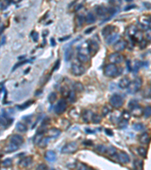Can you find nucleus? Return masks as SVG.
Masks as SVG:
<instances>
[{"mask_svg": "<svg viewBox=\"0 0 151 170\" xmlns=\"http://www.w3.org/2000/svg\"><path fill=\"white\" fill-rule=\"evenodd\" d=\"M73 55V50L72 48H68L65 50V52H64V60L65 61H69L71 60L72 57Z\"/></svg>", "mask_w": 151, "mask_h": 170, "instance_id": "25", "label": "nucleus"}, {"mask_svg": "<svg viewBox=\"0 0 151 170\" xmlns=\"http://www.w3.org/2000/svg\"><path fill=\"white\" fill-rule=\"evenodd\" d=\"M105 133H106L107 135L109 136L113 135V132L112 130L110 129H105Z\"/></svg>", "mask_w": 151, "mask_h": 170, "instance_id": "54", "label": "nucleus"}, {"mask_svg": "<svg viewBox=\"0 0 151 170\" xmlns=\"http://www.w3.org/2000/svg\"><path fill=\"white\" fill-rule=\"evenodd\" d=\"M11 142L13 144L20 146L24 143V138L20 135H13L10 138Z\"/></svg>", "mask_w": 151, "mask_h": 170, "instance_id": "14", "label": "nucleus"}, {"mask_svg": "<svg viewBox=\"0 0 151 170\" xmlns=\"http://www.w3.org/2000/svg\"><path fill=\"white\" fill-rule=\"evenodd\" d=\"M16 129L19 132L24 133V132H26L27 131V126L22 123H18L16 125Z\"/></svg>", "mask_w": 151, "mask_h": 170, "instance_id": "27", "label": "nucleus"}, {"mask_svg": "<svg viewBox=\"0 0 151 170\" xmlns=\"http://www.w3.org/2000/svg\"><path fill=\"white\" fill-rule=\"evenodd\" d=\"M45 159L49 162H55L57 159L56 154L53 150H48V151L45 152Z\"/></svg>", "mask_w": 151, "mask_h": 170, "instance_id": "16", "label": "nucleus"}, {"mask_svg": "<svg viewBox=\"0 0 151 170\" xmlns=\"http://www.w3.org/2000/svg\"><path fill=\"white\" fill-rule=\"evenodd\" d=\"M69 93H70V91H69V89L67 86H63L61 89V94L62 97L68 98Z\"/></svg>", "mask_w": 151, "mask_h": 170, "instance_id": "34", "label": "nucleus"}, {"mask_svg": "<svg viewBox=\"0 0 151 170\" xmlns=\"http://www.w3.org/2000/svg\"><path fill=\"white\" fill-rule=\"evenodd\" d=\"M115 29V26H113V25H107L104 27L102 30V35L103 37H109L110 35H111L113 33V31Z\"/></svg>", "mask_w": 151, "mask_h": 170, "instance_id": "20", "label": "nucleus"}, {"mask_svg": "<svg viewBox=\"0 0 151 170\" xmlns=\"http://www.w3.org/2000/svg\"><path fill=\"white\" fill-rule=\"evenodd\" d=\"M36 170H48V167L47 166L45 165V164H39V165H38L36 167Z\"/></svg>", "mask_w": 151, "mask_h": 170, "instance_id": "51", "label": "nucleus"}, {"mask_svg": "<svg viewBox=\"0 0 151 170\" xmlns=\"http://www.w3.org/2000/svg\"><path fill=\"white\" fill-rule=\"evenodd\" d=\"M130 110L131 115H133L135 117H140V116L143 115L144 113V109L141 106H139L138 104L130 108Z\"/></svg>", "mask_w": 151, "mask_h": 170, "instance_id": "12", "label": "nucleus"}, {"mask_svg": "<svg viewBox=\"0 0 151 170\" xmlns=\"http://www.w3.org/2000/svg\"><path fill=\"white\" fill-rule=\"evenodd\" d=\"M78 149H79V146L77 143L75 142H71L63 146L61 152L64 154H72L77 151Z\"/></svg>", "mask_w": 151, "mask_h": 170, "instance_id": "3", "label": "nucleus"}, {"mask_svg": "<svg viewBox=\"0 0 151 170\" xmlns=\"http://www.w3.org/2000/svg\"><path fill=\"white\" fill-rule=\"evenodd\" d=\"M19 149V146L16 145V144H13V143H11V142L10 144H8V145L5 147V153H12V152H14L16 151V150H18Z\"/></svg>", "mask_w": 151, "mask_h": 170, "instance_id": "22", "label": "nucleus"}, {"mask_svg": "<svg viewBox=\"0 0 151 170\" xmlns=\"http://www.w3.org/2000/svg\"><path fill=\"white\" fill-rule=\"evenodd\" d=\"M47 134L49 135L48 137H49L50 138H57L61 134V131L57 128H51L49 130H47Z\"/></svg>", "mask_w": 151, "mask_h": 170, "instance_id": "13", "label": "nucleus"}, {"mask_svg": "<svg viewBox=\"0 0 151 170\" xmlns=\"http://www.w3.org/2000/svg\"><path fill=\"white\" fill-rule=\"evenodd\" d=\"M88 170H95V169H93V168H92V167H88Z\"/></svg>", "mask_w": 151, "mask_h": 170, "instance_id": "63", "label": "nucleus"}, {"mask_svg": "<svg viewBox=\"0 0 151 170\" xmlns=\"http://www.w3.org/2000/svg\"><path fill=\"white\" fill-rule=\"evenodd\" d=\"M71 71L74 76L79 77L86 72V68L81 64H73L71 66Z\"/></svg>", "mask_w": 151, "mask_h": 170, "instance_id": "7", "label": "nucleus"}, {"mask_svg": "<svg viewBox=\"0 0 151 170\" xmlns=\"http://www.w3.org/2000/svg\"><path fill=\"white\" fill-rule=\"evenodd\" d=\"M131 40L135 41V42H138V43H141V41H143L144 39H143V33H142V31L138 30L137 33L135 34V36L131 39Z\"/></svg>", "mask_w": 151, "mask_h": 170, "instance_id": "24", "label": "nucleus"}, {"mask_svg": "<svg viewBox=\"0 0 151 170\" xmlns=\"http://www.w3.org/2000/svg\"><path fill=\"white\" fill-rule=\"evenodd\" d=\"M108 59L109 61L111 62V64H119L123 63V61H124V57L119 52H114L109 55Z\"/></svg>", "mask_w": 151, "mask_h": 170, "instance_id": "6", "label": "nucleus"}, {"mask_svg": "<svg viewBox=\"0 0 151 170\" xmlns=\"http://www.w3.org/2000/svg\"><path fill=\"white\" fill-rule=\"evenodd\" d=\"M110 112V107L107 105L104 106L102 108V110H101V113H102L103 116H107Z\"/></svg>", "mask_w": 151, "mask_h": 170, "instance_id": "43", "label": "nucleus"}, {"mask_svg": "<svg viewBox=\"0 0 151 170\" xmlns=\"http://www.w3.org/2000/svg\"><path fill=\"white\" fill-rule=\"evenodd\" d=\"M69 37H70V36H68V37H66V38L60 39H59V41H65V40H67V39H69Z\"/></svg>", "mask_w": 151, "mask_h": 170, "instance_id": "62", "label": "nucleus"}, {"mask_svg": "<svg viewBox=\"0 0 151 170\" xmlns=\"http://www.w3.org/2000/svg\"><path fill=\"white\" fill-rule=\"evenodd\" d=\"M144 35L147 40H151V27H149V28L146 30Z\"/></svg>", "mask_w": 151, "mask_h": 170, "instance_id": "45", "label": "nucleus"}, {"mask_svg": "<svg viewBox=\"0 0 151 170\" xmlns=\"http://www.w3.org/2000/svg\"><path fill=\"white\" fill-rule=\"evenodd\" d=\"M104 74L107 77H116L119 76L120 73L119 72V68L116 66V64H109L106 66L105 69H104Z\"/></svg>", "mask_w": 151, "mask_h": 170, "instance_id": "2", "label": "nucleus"}, {"mask_svg": "<svg viewBox=\"0 0 151 170\" xmlns=\"http://www.w3.org/2000/svg\"><path fill=\"white\" fill-rule=\"evenodd\" d=\"M137 104H138L137 101H135V100H132V101H129V107H130V108H131V107H133L134 106H135V105H137Z\"/></svg>", "mask_w": 151, "mask_h": 170, "instance_id": "53", "label": "nucleus"}, {"mask_svg": "<svg viewBox=\"0 0 151 170\" xmlns=\"http://www.w3.org/2000/svg\"><path fill=\"white\" fill-rule=\"evenodd\" d=\"M31 103H33V101H28V102H26V103H24L23 105L21 106H18V108L19 109H21V110H23V109H25V108H27V107H29V106L30 105Z\"/></svg>", "mask_w": 151, "mask_h": 170, "instance_id": "50", "label": "nucleus"}, {"mask_svg": "<svg viewBox=\"0 0 151 170\" xmlns=\"http://www.w3.org/2000/svg\"><path fill=\"white\" fill-rule=\"evenodd\" d=\"M77 58L78 60H79V61L80 62H81V63H87L88 61V58L87 57V55H85V54H83V53H78V55H77Z\"/></svg>", "mask_w": 151, "mask_h": 170, "instance_id": "29", "label": "nucleus"}, {"mask_svg": "<svg viewBox=\"0 0 151 170\" xmlns=\"http://www.w3.org/2000/svg\"><path fill=\"white\" fill-rule=\"evenodd\" d=\"M67 103L66 100L63 99V98L60 99L59 101H57V104L55 107V113L62 114V113L65 112V110H67Z\"/></svg>", "mask_w": 151, "mask_h": 170, "instance_id": "5", "label": "nucleus"}, {"mask_svg": "<svg viewBox=\"0 0 151 170\" xmlns=\"http://www.w3.org/2000/svg\"><path fill=\"white\" fill-rule=\"evenodd\" d=\"M2 165L4 167H10V166H12V160L10 158H8L6 160H5L4 161H2Z\"/></svg>", "mask_w": 151, "mask_h": 170, "instance_id": "42", "label": "nucleus"}, {"mask_svg": "<svg viewBox=\"0 0 151 170\" xmlns=\"http://www.w3.org/2000/svg\"><path fill=\"white\" fill-rule=\"evenodd\" d=\"M86 21L87 24H93L96 21V17L92 12H89L86 17Z\"/></svg>", "mask_w": 151, "mask_h": 170, "instance_id": "26", "label": "nucleus"}, {"mask_svg": "<svg viewBox=\"0 0 151 170\" xmlns=\"http://www.w3.org/2000/svg\"><path fill=\"white\" fill-rule=\"evenodd\" d=\"M99 45L96 42L89 40L88 43V51L91 55H94L98 51Z\"/></svg>", "mask_w": 151, "mask_h": 170, "instance_id": "8", "label": "nucleus"}, {"mask_svg": "<svg viewBox=\"0 0 151 170\" xmlns=\"http://www.w3.org/2000/svg\"><path fill=\"white\" fill-rule=\"evenodd\" d=\"M86 20V18L82 15V14H77L76 15V22L78 26H82L83 23L85 22Z\"/></svg>", "mask_w": 151, "mask_h": 170, "instance_id": "32", "label": "nucleus"}, {"mask_svg": "<svg viewBox=\"0 0 151 170\" xmlns=\"http://www.w3.org/2000/svg\"><path fill=\"white\" fill-rule=\"evenodd\" d=\"M127 66H128V69H129V71H132V67L131 65L130 61H127Z\"/></svg>", "mask_w": 151, "mask_h": 170, "instance_id": "57", "label": "nucleus"}, {"mask_svg": "<svg viewBox=\"0 0 151 170\" xmlns=\"http://www.w3.org/2000/svg\"><path fill=\"white\" fill-rule=\"evenodd\" d=\"M128 121L129 120H125V119H121L120 121L118 123V126L119 129H125V128L127 127V126H128Z\"/></svg>", "mask_w": 151, "mask_h": 170, "instance_id": "38", "label": "nucleus"}, {"mask_svg": "<svg viewBox=\"0 0 151 170\" xmlns=\"http://www.w3.org/2000/svg\"><path fill=\"white\" fill-rule=\"evenodd\" d=\"M133 129L135 131H142L144 129V125L142 123H135L133 125Z\"/></svg>", "mask_w": 151, "mask_h": 170, "instance_id": "41", "label": "nucleus"}, {"mask_svg": "<svg viewBox=\"0 0 151 170\" xmlns=\"http://www.w3.org/2000/svg\"><path fill=\"white\" fill-rule=\"evenodd\" d=\"M50 41H51V45H52V46H55V45H56V44H55V43H55V39L51 38V40H50Z\"/></svg>", "mask_w": 151, "mask_h": 170, "instance_id": "61", "label": "nucleus"}, {"mask_svg": "<svg viewBox=\"0 0 151 170\" xmlns=\"http://www.w3.org/2000/svg\"><path fill=\"white\" fill-rule=\"evenodd\" d=\"M108 148L104 144H99L95 147V151L100 154H106L107 153Z\"/></svg>", "mask_w": 151, "mask_h": 170, "instance_id": "23", "label": "nucleus"}, {"mask_svg": "<svg viewBox=\"0 0 151 170\" xmlns=\"http://www.w3.org/2000/svg\"><path fill=\"white\" fill-rule=\"evenodd\" d=\"M139 24L144 29H148L149 26L151 24V17L148 15H143L139 19Z\"/></svg>", "mask_w": 151, "mask_h": 170, "instance_id": "9", "label": "nucleus"}, {"mask_svg": "<svg viewBox=\"0 0 151 170\" xmlns=\"http://www.w3.org/2000/svg\"><path fill=\"white\" fill-rule=\"evenodd\" d=\"M68 98H69V101H71V102H73V101H75V100H76L75 91H70V93H69Z\"/></svg>", "mask_w": 151, "mask_h": 170, "instance_id": "47", "label": "nucleus"}, {"mask_svg": "<svg viewBox=\"0 0 151 170\" xmlns=\"http://www.w3.org/2000/svg\"><path fill=\"white\" fill-rule=\"evenodd\" d=\"M140 67H141V64H140V62H139L138 61H135V65H134V67H132V71L134 73L138 72V70L140 69Z\"/></svg>", "mask_w": 151, "mask_h": 170, "instance_id": "46", "label": "nucleus"}, {"mask_svg": "<svg viewBox=\"0 0 151 170\" xmlns=\"http://www.w3.org/2000/svg\"><path fill=\"white\" fill-rule=\"evenodd\" d=\"M138 140L141 144H147L150 142V137L149 134L147 133V132H144V133L141 134V135L139 136Z\"/></svg>", "mask_w": 151, "mask_h": 170, "instance_id": "21", "label": "nucleus"}, {"mask_svg": "<svg viewBox=\"0 0 151 170\" xmlns=\"http://www.w3.org/2000/svg\"><path fill=\"white\" fill-rule=\"evenodd\" d=\"M119 35L118 33H112L111 35H110L109 37H107L105 39L107 44L111 45L113 43H114L115 42L117 43V41H119Z\"/></svg>", "mask_w": 151, "mask_h": 170, "instance_id": "17", "label": "nucleus"}, {"mask_svg": "<svg viewBox=\"0 0 151 170\" xmlns=\"http://www.w3.org/2000/svg\"><path fill=\"white\" fill-rule=\"evenodd\" d=\"M32 39L34 42H37L39 39V33L36 32H33L32 33Z\"/></svg>", "mask_w": 151, "mask_h": 170, "instance_id": "52", "label": "nucleus"}, {"mask_svg": "<svg viewBox=\"0 0 151 170\" xmlns=\"http://www.w3.org/2000/svg\"><path fill=\"white\" fill-rule=\"evenodd\" d=\"M101 120H102V118H101V116L99 114H98V113H93L92 117V122L93 123H100V122H101Z\"/></svg>", "mask_w": 151, "mask_h": 170, "instance_id": "33", "label": "nucleus"}, {"mask_svg": "<svg viewBox=\"0 0 151 170\" xmlns=\"http://www.w3.org/2000/svg\"><path fill=\"white\" fill-rule=\"evenodd\" d=\"M49 140H50V138H49V137H43V138L41 139V141L39 142L38 146H39V148H45V147L48 145V144H49Z\"/></svg>", "mask_w": 151, "mask_h": 170, "instance_id": "31", "label": "nucleus"}, {"mask_svg": "<svg viewBox=\"0 0 151 170\" xmlns=\"http://www.w3.org/2000/svg\"><path fill=\"white\" fill-rule=\"evenodd\" d=\"M134 165L135 166V169H137L141 170L143 169V161H141V160H135Z\"/></svg>", "mask_w": 151, "mask_h": 170, "instance_id": "44", "label": "nucleus"}, {"mask_svg": "<svg viewBox=\"0 0 151 170\" xmlns=\"http://www.w3.org/2000/svg\"><path fill=\"white\" fill-rule=\"evenodd\" d=\"M127 47V42L123 39H120V40L117 41V43L113 45V49H114L117 52L119 51H122L125 50Z\"/></svg>", "mask_w": 151, "mask_h": 170, "instance_id": "11", "label": "nucleus"}, {"mask_svg": "<svg viewBox=\"0 0 151 170\" xmlns=\"http://www.w3.org/2000/svg\"><path fill=\"white\" fill-rule=\"evenodd\" d=\"M138 154L141 156V157H143V158L147 157V150H146L144 148H143V147H139V148H138Z\"/></svg>", "mask_w": 151, "mask_h": 170, "instance_id": "35", "label": "nucleus"}, {"mask_svg": "<svg viewBox=\"0 0 151 170\" xmlns=\"http://www.w3.org/2000/svg\"><path fill=\"white\" fill-rule=\"evenodd\" d=\"M137 31H138L137 27L135 26H133L132 25V26H129V29L127 30L126 33H129V37L131 39L132 38V37L135 36V34L136 33H137Z\"/></svg>", "mask_w": 151, "mask_h": 170, "instance_id": "28", "label": "nucleus"}, {"mask_svg": "<svg viewBox=\"0 0 151 170\" xmlns=\"http://www.w3.org/2000/svg\"><path fill=\"white\" fill-rule=\"evenodd\" d=\"M49 101L51 104H53L56 100H57V93L56 92H51L49 94V97H48Z\"/></svg>", "mask_w": 151, "mask_h": 170, "instance_id": "39", "label": "nucleus"}, {"mask_svg": "<svg viewBox=\"0 0 151 170\" xmlns=\"http://www.w3.org/2000/svg\"><path fill=\"white\" fill-rule=\"evenodd\" d=\"M32 162H33V159L31 156L23 158L22 160H20V162H19V166L22 168H26V167L30 166L32 163Z\"/></svg>", "mask_w": 151, "mask_h": 170, "instance_id": "18", "label": "nucleus"}, {"mask_svg": "<svg viewBox=\"0 0 151 170\" xmlns=\"http://www.w3.org/2000/svg\"><path fill=\"white\" fill-rule=\"evenodd\" d=\"M92 115H93V113L90 111L89 110H84L82 114V120H83V121L85 122V123H89L90 120H92Z\"/></svg>", "mask_w": 151, "mask_h": 170, "instance_id": "19", "label": "nucleus"}, {"mask_svg": "<svg viewBox=\"0 0 151 170\" xmlns=\"http://www.w3.org/2000/svg\"><path fill=\"white\" fill-rule=\"evenodd\" d=\"M88 167L86 166V164L82 163H78L76 165V170H88Z\"/></svg>", "mask_w": 151, "mask_h": 170, "instance_id": "40", "label": "nucleus"}, {"mask_svg": "<svg viewBox=\"0 0 151 170\" xmlns=\"http://www.w3.org/2000/svg\"><path fill=\"white\" fill-rule=\"evenodd\" d=\"M73 89L74 91H78V92H82L84 90V86L82 83H80V82H76L73 83Z\"/></svg>", "mask_w": 151, "mask_h": 170, "instance_id": "30", "label": "nucleus"}, {"mask_svg": "<svg viewBox=\"0 0 151 170\" xmlns=\"http://www.w3.org/2000/svg\"><path fill=\"white\" fill-rule=\"evenodd\" d=\"M117 160L119 163H120L122 164H126L129 163L130 161V158L128 154L125 152L121 151L117 154Z\"/></svg>", "mask_w": 151, "mask_h": 170, "instance_id": "10", "label": "nucleus"}, {"mask_svg": "<svg viewBox=\"0 0 151 170\" xmlns=\"http://www.w3.org/2000/svg\"><path fill=\"white\" fill-rule=\"evenodd\" d=\"M135 7V5H128V6H126V8H125L124 10L125 11H128L129 10V9H131V8H134Z\"/></svg>", "mask_w": 151, "mask_h": 170, "instance_id": "58", "label": "nucleus"}, {"mask_svg": "<svg viewBox=\"0 0 151 170\" xmlns=\"http://www.w3.org/2000/svg\"><path fill=\"white\" fill-rule=\"evenodd\" d=\"M59 65H60V60H57L56 62H55V65H54V68L53 70H52V71H55V70H57L58 69V67H59Z\"/></svg>", "mask_w": 151, "mask_h": 170, "instance_id": "55", "label": "nucleus"}, {"mask_svg": "<svg viewBox=\"0 0 151 170\" xmlns=\"http://www.w3.org/2000/svg\"><path fill=\"white\" fill-rule=\"evenodd\" d=\"M83 144L86 146H89V145H92V142H91V141H86V142H83Z\"/></svg>", "mask_w": 151, "mask_h": 170, "instance_id": "59", "label": "nucleus"}, {"mask_svg": "<svg viewBox=\"0 0 151 170\" xmlns=\"http://www.w3.org/2000/svg\"><path fill=\"white\" fill-rule=\"evenodd\" d=\"M94 29H95V27L94 26H92V27H91V28L89 29H87L86 30V32H85V33L86 34H88V33H92V30H94Z\"/></svg>", "mask_w": 151, "mask_h": 170, "instance_id": "56", "label": "nucleus"}, {"mask_svg": "<svg viewBox=\"0 0 151 170\" xmlns=\"http://www.w3.org/2000/svg\"><path fill=\"white\" fill-rule=\"evenodd\" d=\"M142 83H143V81H142V79L141 77L135 78L133 81L131 82L130 85H129V88H128V93L133 95V94H135L136 92H138L141 88Z\"/></svg>", "mask_w": 151, "mask_h": 170, "instance_id": "1", "label": "nucleus"}, {"mask_svg": "<svg viewBox=\"0 0 151 170\" xmlns=\"http://www.w3.org/2000/svg\"><path fill=\"white\" fill-rule=\"evenodd\" d=\"M5 43V37H2V39H1V45H4Z\"/></svg>", "mask_w": 151, "mask_h": 170, "instance_id": "60", "label": "nucleus"}, {"mask_svg": "<svg viewBox=\"0 0 151 170\" xmlns=\"http://www.w3.org/2000/svg\"><path fill=\"white\" fill-rule=\"evenodd\" d=\"M48 170H54L53 169H48Z\"/></svg>", "mask_w": 151, "mask_h": 170, "instance_id": "64", "label": "nucleus"}, {"mask_svg": "<svg viewBox=\"0 0 151 170\" xmlns=\"http://www.w3.org/2000/svg\"><path fill=\"white\" fill-rule=\"evenodd\" d=\"M110 105L114 108H120L123 105V99L120 95L118 94H114L111 96L110 99Z\"/></svg>", "mask_w": 151, "mask_h": 170, "instance_id": "4", "label": "nucleus"}, {"mask_svg": "<svg viewBox=\"0 0 151 170\" xmlns=\"http://www.w3.org/2000/svg\"><path fill=\"white\" fill-rule=\"evenodd\" d=\"M131 117V113H129V112L128 111H124L123 113V114H122V118L123 119H125V120H129V119H130Z\"/></svg>", "mask_w": 151, "mask_h": 170, "instance_id": "48", "label": "nucleus"}, {"mask_svg": "<svg viewBox=\"0 0 151 170\" xmlns=\"http://www.w3.org/2000/svg\"><path fill=\"white\" fill-rule=\"evenodd\" d=\"M107 154L110 155V156H114L115 155H117V149H116L113 146H110V147H108V150H107Z\"/></svg>", "mask_w": 151, "mask_h": 170, "instance_id": "36", "label": "nucleus"}, {"mask_svg": "<svg viewBox=\"0 0 151 170\" xmlns=\"http://www.w3.org/2000/svg\"><path fill=\"white\" fill-rule=\"evenodd\" d=\"M130 83H131V81L129 77H124L123 78H122V79L119 80V87L122 89H128L129 85H130Z\"/></svg>", "mask_w": 151, "mask_h": 170, "instance_id": "15", "label": "nucleus"}, {"mask_svg": "<svg viewBox=\"0 0 151 170\" xmlns=\"http://www.w3.org/2000/svg\"><path fill=\"white\" fill-rule=\"evenodd\" d=\"M28 62H29V61H20V62H18V63L14 65V67H13L12 70L14 71V70L17 69V68H18V67H20V66H22V65L25 64H26V63H28Z\"/></svg>", "mask_w": 151, "mask_h": 170, "instance_id": "49", "label": "nucleus"}, {"mask_svg": "<svg viewBox=\"0 0 151 170\" xmlns=\"http://www.w3.org/2000/svg\"><path fill=\"white\" fill-rule=\"evenodd\" d=\"M143 115L145 118H149L151 116V106H147L144 109Z\"/></svg>", "mask_w": 151, "mask_h": 170, "instance_id": "37", "label": "nucleus"}]
</instances>
